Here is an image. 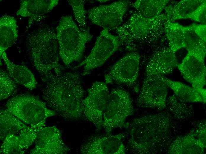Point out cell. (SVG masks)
I'll use <instances>...</instances> for the list:
<instances>
[{
	"mask_svg": "<svg viewBox=\"0 0 206 154\" xmlns=\"http://www.w3.org/2000/svg\"><path fill=\"white\" fill-rule=\"evenodd\" d=\"M196 137L199 141L206 148V122L202 120L197 123L194 128Z\"/></svg>",
	"mask_w": 206,
	"mask_h": 154,
	"instance_id": "cell-33",
	"label": "cell"
},
{
	"mask_svg": "<svg viewBox=\"0 0 206 154\" xmlns=\"http://www.w3.org/2000/svg\"><path fill=\"white\" fill-rule=\"evenodd\" d=\"M0 57L6 65L8 74L15 82L30 90L36 88L37 84L36 80L28 67L12 62L8 58L5 52Z\"/></svg>",
	"mask_w": 206,
	"mask_h": 154,
	"instance_id": "cell-19",
	"label": "cell"
},
{
	"mask_svg": "<svg viewBox=\"0 0 206 154\" xmlns=\"http://www.w3.org/2000/svg\"><path fill=\"white\" fill-rule=\"evenodd\" d=\"M46 105L36 97L27 94L13 97L6 105V108L13 115L30 126L45 123L48 118L56 115Z\"/></svg>",
	"mask_w": 206,
	"mask_h": 154,
	"instance_id": "cell-6",
	"label": "cell"
},
{
	"mask_svg": "<svg viewBox=\"0 0 206 154\" xmlns=\"http://www.w3.org/2000/svg\"><path fill=\"white\" fill-rule=\"evenodd\" d=\"M205 0H182L174 4L166 6L165 8L167 19L171 22L188 16Z\"/></svg>",
	"mask_w": 206,
	"mask_h": 154,
	"instance_id": "cell-22",
	"label": "cell"
},
{
	"mask_svg": "<svg viewBox=\"0 0 206 154\" xmlns=\"http://www.w3.org/2000/svg\"><path fill=\"white\" fill-rule=\"evenodd\" d=\"M128 136L127 132L103 136L88 137L80 147L83 154H124L126 153L123 141Z\"/></svg>",
	"mask_w": 206,
	"mask_h": 154,
	"instance_id": "cell-13",
	"label": "cell"
},
{
	"mask_svg": "<svg viewBox=\"0 0 206 154\" xmlns=\"http://www.w3.org/2000/svg\"><path fill=\"white\" fill-rule=\"evenodd\" d=\"M118 36L103 29L97 37L89 55L81 63L73 68L76 69L83 66L82 74L85 76L93 69L102 65L120 46Z\"/></svg>",
	"mask_w": 206,
	"mask_h": 154,
	"instance_id": "cell-10",
	"label": "cell"
},
{
	"mask_svg": "<svg viewBox=\"0 0 206 154\" xmlns=\"http://www.w3.org/2000/svg\"><path fill=\"white\" fill-rule=\"evenodd\" d=\"M197 22L205 24L206 23V1L200 5L187 17Z\"/></svg>",
	"mask_w": 206,
	"mask_h": 154,
	"instance_id": "cell-32",
	"label": "cell"
},
{
	"mask_svg": "<svg viewBox=\"0 0 206 154\" xmlns=\"http://www.w3.org/2000/svg\"><path fill=\"white\" fill-rule=\"evenodd\" d=\"M178 63L175 53L169 46H160L155 49L148 58L144 75L168 74L173 72Z\"/></svg>",
	"mask_w": 206,
	"mask_h": 154,
	"instance_id": "cell-16",
	"label": "cell"
},
{
	"mask_svg": "<svg viewBox=\"0 0 206 154\" xmlns=\"http://www.w3.org/2000/svg\"><path fill=\"white\" fill-rule=\"evenodd\" d=\"M184 37V48L188 52L206 54V42L197 36L189 25L180 24Z\"/></svg>",
	"mask_w": 206,
	"mask_h": 154,
	"instance_id": "cell-27",
	"label": "cell"
},
{
	"mask_svg": "<svg viewBox=\"0 0 206 154\" xmlns=\"http://www.w3.org/2000/svg\"><path fill=\"white\" fill-rule=\"evenodd\" d=\"M159 113L132 120L125 126L128 139L126 152L134 154H155L167 151L177 136L180 127L165 108Z\"/></svg>",
	"mask_w": 206,
	"mask_h": 154,
	"instance_id": "cell-1",
	"label": "cell"
},
{
	"mask_svg": "<svg viewBox=\"0 0 206 154\" xmlns=\"http://www.w3.org/2000/svg\"><path fill=\"white\" fill-rule=\"evenodd\" d=\"M140 60V55L137 52L127 53L118 60L105 75V83L125 85L139 92L137 81Z\"/></svg>",
	"mask_w": 206,
	"mask_h": 154,
	"instance_id": "cell-8",
	"label": "cell"
},
{
	"mask_svg": "<svg viewBox=\"0 0 206 154\" xmlns=\"http://www.w3.org/2000/svg\"><path fill=\"white\" fill-rule=\"evenodd\" d=\"M133 113L129 92L122 88L113 89L103 114L102 128L107 134H111L114 129L125 127L126 119Z\"/></svg>",
	"mask_w": 206,
	"mask_h": 154,
	"instance_id": "cell-7",
	"label": "cell"
},
{
	"mask_svg": "<svg viewBox=\"0 0 206 154\" xmlns=\"http://www.w3.org/2000/svg\"><path fill=\"white\" fill-rule=\"evenodd\" d=\"M166 108L176 120H187L194 115V110L192 105L181 101L174 94L167 98Z\"/></svg>",
	"mask_w": 206,
	"mask_h": 154,
	"instance_id": "cell-25",
	"label": "cell"
},
{
	"mask_svg": "<svg viewBox=\"0 0 206 154\" xmlns=\"http://www.w3.org/2000/svg\"><path fill=\"white\" fill-rule=\"evenodd\" d=\"M205 148L197 139L194 128L184 135L177 136L167 151L169 154H202Z\"/></svg>",
	"mask_w": 206,
	"mask_h": 154,
	"instance_id": "cell-18",
	"label": "cell"
},
{
	"mask_svg": "<svg viewBox=\"0 0 206 154\" xmlns=\"http://www.w3.org/2000/svg\"><path fill=\"white\" fill-rule=\"evenodd\" d=\"M0 99L2 100L15 95L17 91L15 82L8 73L3 70L0 71Z\"/></svg>",
	"mask_w": 206,
	"mask_h": 154,
	"instance_id": "cell-30",
	"label": "cell"
},
{
	"mask_svg": "<svg viewBox=\"0 0 206 154\" xmlns=\"http://www.w3.org/2000/svg\"><path fill=\"white\" fill-rule=\"evenodd\" d=\"M78 72H52L42 81L44 102L49 108L67 121L79 119L83 115V100L85 91L82 75Z\"/></svg>",
	"mask_w": 206,
	"mask_h": 154,
	"instance_id": "cell-2",
	"label": "cell"
},
{
	"mask_svg": "<svg viewBox=\"0 0 206 154\" xmlns=\"http://www.w3.org/2000/svg\"><path fill=\"white\" fill-rule=\"evenodd\" d=\"M56 29L59 56L64 63L68 65L80 62L86 43L93 37L89 30L82 31L70 15L61 17Z\"/></svg>",
	"mask_w": 206,
	"mask_h": 154,
	"instance_id": "cell-5",
	"label": "cell"
},
{
	"mask_svg": "<svg viewBox=\"0 0 206 154\" xmlns=\"http://www.w3.org/2000/svg\"><path fill=\"white\" fill-rule=\"evenodd\" d=\"M97 1L101 3H104L107 2L109 0H98Z\"/></svg>",
	"mask_w": 206,
	"mask_h": 154,
	"instance_id": "cell-35",
	"label": "cell"
},
{
	"mask_svg": "<svg viewBox=\"0 0 206 154\" xmlns=\"http://www.w3.org/2000/svg\"><path fill=\"white\" fill-rule=\"evenodd\" d=\"M24 153L20 146L18 136L10 134L2 141L0 147L1 154H21Z\"/></svg>",
	"mask_w": 206,
	"mask_h": 154,
	"instance_id": "cell-31",
	"label": "cell"
},
{
	"mask_svg": "<svg viewBox=\"0 0 206 154\" xmlns=\"http://www.w3.org/2000/svg\"><path fill=\"white\" fill-rule=\"evenodd\" d=\"M58 2V0H22L16 15L28 18L27 30L34 23L44 18Z\"/></svg>",
	"mask_w": 206,
	"mask_h": 154,
	"instance_id": "cell-17",
	"label": "cell"
},
{
	"mask_svg": "<svg viewBox=\"0 0 206 154\" xmlns=\"http://www.w3.org/2000/svg\"><path fill=\"white\" fill-rule=\"evenodd\" d=\"M131 2L120 0L110 4L93 7L88 12V18L94 24L109 31L120 26Z\"/></svg>",
	"mask_w": 206,
	"mask_h": 154,
	"instance_id": "cell-12",
	"label": "cell"
},
{
	"mask_svg": "<svg viewBox=\"0 0 206 154\" xmlns=\"http://www.w3.org/2000/svg\"><path fill=\"white\" fill-rule=\"evenodd\" d=\"M35 141L31 154H64L70 150L62 140L61 131L55 126L43 128Z\"/></svg>",
	"mask_w": 206,
	"mask_h": 154,
	"instance_id": "cell-15",
	"label": "cell"
},
{
	"mask_svg": "<svg viewBox=\"0 0 206 154\" xmlns=\"http://www.w3.org/2000/svg\"><path fill=\"white\" fill-rule=\"evenodd\" d=\"M28 126L7 108L0 113V140L3 141L10 134H15Z\"/></svg>",
	"mask_w": 206,
	"mask_h": 154,
	"instance_id": "cell-23",
	"label": "cell"
},
{
	"mask_svg": "<svg viewBox=\"0 0 206 154\" xmlns=\"http://www.w3.org/2000/svg\"><path fill=\"white\" fill-rule=\"evenodd\" d=\"M45 123H42L21 130L18 136L22 149L28 148L35 141L39 131L45 126Z\"/></svg>",
	"mask_w": 206,
	"mask_h": 154,
	"instance_id": "cell-28",
	"label": "cell"
},
{
	"mask_svg": "<svg viewBox=\"0 0 206 154\" xmlns=\"http://www.w3.org/2000/svg\"><path fill=\"white\" fill-rule=\"evenodd\" d=\"M87 91L88 95L83 100V115L99 131L102 128L103 115L110 93L107 84L100 81L94 82Z\"/></svg>",
	"mask_w": 206,
	"mask_h": 154,
	"instance_id": "cell-11",
	"label": "cell"
},
{
	"mask_svg": "<svg viewBox=\"0 0 206 154\" xmlns=\"http://www.w3.org/2000/svg\"><path fill=\"white\" fill-rule=\"evenodd\" d=\"M168 86L173 92L174 94L181 101L185 102H201L205 104L206 100L195 88L180 82L173 81L162 75Z\"/></svg>",
	"mask_w": 206,
	"mask_h": 154,
	"instance_id": "cell-21",
	"label": "cell"
},
{
	"mask_svg": "<svg viewBox=\"0 0 206 154\" xmlns=\"http://www.w3.org/2000/svg\"><path fill=\"white\" fill-rule=\"evenodd\" d=\"M141 87L136 100L139 107L165 110L168 91L167 85L162 75L157 74L144 75Z\"/></svg>",
	"mask_w": 206,
	"mask_h": 154,
	"instance_id": "cell-9",
	"label": "cell"
},
{
	"mask_svg": "<svg viewBox=\"0 0 206 154\" xmlns=\"http://www.w3.org/2000/svg\"><path fill=\"white\" fill-rule=\"evenodd\" d=\"M206 55L188 52L177 67L184 78L194 88H203L206 83Z\"/></svg>",
	"mask_w": 206,
	"mask_h": 154,
	"instance_id": "cell-14",
	"label": "cell"
},
{
	"mask_svg": "<svg viewBox=\"0 0 206 154\" xmlns=\"http://www.w3.org/2000/svg\"><path fill=\"white\" fill-rule=\"evenodd\" d=\"M27 44L32 63L44 79L54 70V73L62 72L64 68L59 62V49L56 32L45 26L30 34Z\"/></svg>",
	"mask_w": 206,
	"mask_h": 154,
	"instance_id": "cell-4",
	"label": "cell"
},
{
	"mask_svg": "<svg viewBox=\"0 0 206 154\" xmlns=\"http://www.w3.org/2000/svg\"><path fill=\"white\" fill-rule=\"evenodd\" d=\"M166 20L164 13L148 19L134 12L125 23L116 30L121 46L130 52H136L142 45L157 42L165 33Z\"/></svg>",
	"mask_w": 206,
	"mask_h": 154,
	"instance_id": "cell-3",
	"label": "cell"
},
{
	"mask_svg": "<svg viewBox=\"0 0 206 154\" xmlns=\"http://www.w3.org/2000/svg\"><path fill=\"white\" fill-rule=\"evenodd\" d=\"M196 34L204 42H206V25L193 23L189 25Z\"/></svg>",
	"mask_w": 206,
	"mask_h": 154,
	"instance_id": "cell-34",
	"label": "cell"
},
{
	"mask_svg": "<svg viewBox=\"0 0 206 154\" xmlns=\"http://www.w3.org/2000/svg\"><path fill=\"white\" fill-rule=\"evenodd\" d=\"M67 1L73 9L75 20L77 23L80 30L85 32L89 30V28L87 27L86 21L87 12L84 7L86 1L70 0Z\"/></svg>",
	"mask_w": 206,
	"mask_h": 154,
	"instance_id": "cell-29",
	"label": "cell"
},
{
	"mask_svg": "<svg viewBox=\"0 0 206 154\" xmlns=\"http://www.w3.org/2000/svg\"><path fill=\"white\" fill-rule=\"evenodd\" d=\"M170 2L169 0H137L131 4L141 16L152 19L161 14Z\"/></svg>",
	"mask_w": 206,
	"mask_h": 154,
	"instance_id": "cell-24",
	"label": "cell"
},
{
	"mask_svg": "<svg viewBox=\"0 0 206 154\" xmlns=\"http://www.w3.org/2000/svg\"><path fill=\"white\" fill-rule=\"evenodd\" d=\"M17 21L14 17L4 15L0 18V55L11 46L18 37Z\"/></svg>",
	"mask_w": 206,
	"mask_h": 154,
	"instance_id": "cell-20",
	"label": "cell"
},
{
	"mask_svg": "<svg viewBox=\"0 0 206 154\" xmlns=\"http://www.w3.org/2000/svg\"><path fill=\"white\" fill-rule=\"evenodd\" d=\"M165 33L169 43V46L176 53L179 49L184 48L183 32L180 24L171 22L167 19L165 25Z\"/></svg>",
	"mask_w": 206,
	"mask_h": 154,
	"instance_id": "cell-26",
	"label": "cell"
}]
</instances>
